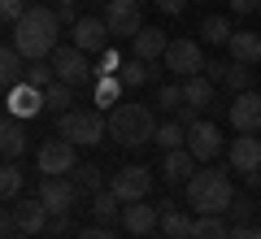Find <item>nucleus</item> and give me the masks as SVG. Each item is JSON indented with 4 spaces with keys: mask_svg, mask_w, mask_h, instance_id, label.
Returning a JSON list of instances; mask_svg holds the SVG:
<instances>
[{
    "mask_svg": "<svg viewBox=\"0 0 261 239\" xmlns=\"http://www.w3.org/2000/svg\"><path fill=\"white\" fill-rule=\"evenodd\" d=\"M9 44L18 48L27 61H44L61 48V18L53 5H31L22 13L18 26H9Z\"/></svg>",
    "mask_w": 261,
    "mask_h": 239,
    "instance_id": "nucleus-1",
    "label": "nucleus"
},
{
    "mask_svg": "<svg viewBox=\"0 0 261 239\" xmlns=\"http://www.w3.org/2000/svg\"><path fill=\"white\" fill-rule=\"evenodd\" d=\"M183 196L196 213H226L235 204V183H231V170L222 166H205L200 174H192L183 183Z\"/></svg>",
    "mask_w": 261,
    "mask_h": 239,
    "instance_id": "nucleus-2",
    "label": "nucleus"
},
{
    "mask_svg": "<svg viewBox=\"0 0 261 239\" xmlns=\"http://www.w3.org/2000/svg\"><path fill=\"white\" fill-rule=\"evenodd\" d=\"M109 139L122 148H144L157 139V118H152L148 104H135V100H122L109 109Z\"/></svg>",
    "mask_w": 261,
    "mask_h": 239,
    "instance_id": "nucleus-3",
    "label": "nucleus"
},
{
    "mask_svg": "<svg viewBox=\"0 0 261 239\" xmlns=\"http://www.w3.org/2000/svg\"><path fill=\"white\" fill-rule=\"evenodd\" d=\"M57 135H65L79 148H92L109 135V118H100V109H70L57 118Z\"/></svg>",
    "mask_w": 261,
    "mask_h": 239,
    "instance_id": "nucleus-4",
    "label": "nucleus"
},
{
    "mask_svg": "<svg viewBox=\"0 0 261 239\" xmlns=\"http://www.w3.org/2000/svg\"><path fill=\"white\" fill-rule=\"evenodd\" d=\"M79 144H70L65 135H53V139H44L39 144V174L44 178H57V174H70V170L79 166V152H74Z\"/></svg>",
    "mask_w": 261,
    "mask_h": 239,
    "instance_id": "nucleus-5",
    "label": "nucleus"
},
{
    "mask_svg": "<svg viewBox=\"0 0 261 239\" xmlns=\"http://www.w3.org/2000/svg\"><path fill=\"white\" fill-rule=\"evenodd\" d=\"M205 52H200V44L196 39H187V35H178V39H170V48H166V70L170 74H178V78H192V74H205Z\"/></svg>",
    "mask_w": 261,
    "mask_h": 239,
    "instance_id": "nucleus-6",
    "label": "nucleus"
},
{
    "mask_svg": "<svg viewBox=\"0 0 261 239\" xmlns=\"http://www.w3.org/2000/svg\"><path fill=\"white\" fill-rule=\"evenodd\" d=\"M109 192L118 196L122 204L148 200V192H152V170H148V166H122L118 174L109 178Z\"/></svg>",
    "mask_w": 261,
    "mask_h": 239,
    "instance_id": "nucleus-7",
    "label": "nucleus"
},
{
    "mask_svg": "<svg viewBox=\"0 0 261 239\" xmlns=\"http://www.w3.org/2000/svg\"><path fill=\"white\" fill-rule=\"evenodd\" d=\"M48 61H53V70H57V83L83 87L87 78H92V61H87V52H83V48H74V44H61Z\"/></svg>",
    "mask_w": 261,
    "mask_h": 239,
    "instance_id": "nucleus-8",
    "label": "nucleus"
},
{
    "mask_svg": "<svg viewBox=\"0 0 261 239\" xmlns=\"http://www.w3.org/2000/svg\"><path fill=\"white\" fill-rule=\"evenodd\" d=\"M105 22H109L113 39H135L144 31V5H135V0H109L105 5Z\"/></svg>",
    "mask_w": 261,
    "mask_h": 239,
    "instance_id": "nucleus-9",
    "label": "nucleus"
},
{
    "mask_svg": "<svg viewBox=\"0 0 261 239\" xmlns=\"http://www.w3.org/2000/svg\"><path fill=\"white\" fill-rule=\"evenodd\" d=\"M231 170L244 174L248 183H261V139L257 135L231 139Z\"/></svg>",
    "mask_w": 261,
    "mask_h": 239,
    "instance_id": "nucleus-10",
    "label": "nucleus"
},
{
    "mask_svg": "<svg viewBox=\"0 0 261 239\" xmlns=\"http://www.w3.org/2000/svg\"><path fill=\"white\" fill-rule=\"evenodd\" d=\"M226 118H231V126L240 130V135H257L261 130V92L252 87V92H240L231 100V109H226Z\"/></svg>",
    "mask_w": 261,
    "mask_h": 239,
    "instance_id": "nucleus-11",
    "label": "nucleus"
},
{
    "mask_svg": "<svg viewBox=\"0 0 261 239\" xmlns=\"http://www.w3.org/2000/svg\"><path fill=\"white\" fill-rule=\"evenodd\" d=\"M5 109H9V118H22V122L39 118V113L48 109V104H44V87H35V83H18L13 92H5Z\"/></svg>",
    "mask_w": 261,
    "mask_h": 239,
    "instance_id": "nucleus-12",
    "label": "nucleus"
},
{
    "mask_svg": "<svg viewBox=\"0 0 261 239\" xmlns=\"http://www.w3.org/2000/svg\"><path fill=\"white\" fill-rule=\"evenodd\" d=\"M70 35H74V48H83L87 57H100V52H109V22L105 18H79V26H70Z\"/></svg>",
    "mask_w": 261,
    "mask_h": 239,
    "instance_id": "nucleus-13",
    "label": "nucleus"
},
{
    "mask_svg": "<svg viewBox=\"0 0 261 239\" xmlns=\"http://www.w3.org/2000/svg\"><path fill=\"white\" fill-rule=\"evenodd\" d=\"M39 200L48 204V213H70L79 200V187L70 174H57V178H44L39 183Z\"/></svg>",
    "mask_w": 261,
    "mask_h": 239,
    "instance_id": "nucleus-14",
    "label": "nucleus"
},
{
    "mask_svg": "<svg viewBox=\"0 0 261 239\" xmlns=\"http://www.w3.org/2000/svg\"><path fill=\"white\" fill-rule=\"evenodd\" d=\"M187 152L209 166V161L222 152V130H218L214 122H196V126H187Z\"/></svg>",
    "mask_w": 261,
    "mask_h": 239,
    "instance_id": "nucleus-15",
    "label": "nucleus"
},
{
    "mask_svg": "<svg viewBox=\"0 0 261 239\" xmlns=\"http://www.w3.org/2000/svg\"><path fill=\"white\" fill-rule=\"evenodd\" d=\"M122 226L130 230V235H152V230L161 226V204H148V200H135L122 209Z\"/></svg>",
    "mask_w": 261,
    "mask_h": 239,
    "instance_id": "nucleus-16",
    "label": "nucleus"
},
{
    "mask_svg": "<svg viewBox=\"0 0 261 239\" xmlns=\"http://www.w3.org/2000/svg\"><path fill=\"white\" fill-rule=\"evenodd\" d=\"M27 65H31V61L18 52V48L5 44V52H0V87H5V92H13L18 83H27Z\"/></svg>",
    "mask_w": 261,
    "mask_h": 239,
    "instance_id": "nucleus-17",
    "label": "nucleus"
},
{
    "mask_svg": "<svg viewBox=\"0 0 261 239\" xmlns=\"http://www.w3.org/2000/svg\"><path fill=\"white\" fill-rule=\"evenodd\" d=\"M13 209H18V226L27 230V235H39V230H48V218H53V213H48V204L39 200V196H31V200H18Z\"/></svg>",
    "mask_w": 261,
    "mask_h": 239,
    "instance_id": "nucleus-18",
    "label": "nucleus"
},
{
    "mask_svg": "<svg viewBox=\"0 0 261 239\" xmlns=\"http://www.w3.org/2000/svg\"><path fill=\"white\" fill-rule=\"evenodd\" d=\"M226 52L240 65H261V35L257 31H235L231 44H226Z\"/></svg>",
    "mask_w": 261,
    "mask_h": 239,
    "instance_id": "nucleus-19",
    "label": "nucleus"
},
{
    "mask_svg": "<svg viewBox=\"0 0 261 239\" xmlns=\"http://www.w3.org/2000/svg\"><path fill=\"white\" fill-rule=\"evenodd\" d=\"M161 174H166V183H187V178L196 174V156L187 152V148L161 152Z\"/></svg>",
    "mask_w": 261,
    "mask_h": 239,
    "instance_id": "nucleus-20",
    "label": "nucleus"
},
{
    "mask_svg": "<svg viewBox=\"0 0 261 239\" xmlns=\"http://www.w3.org/2000/svg\"><path fill=\"white\" fill-rule=\"evenodd\" d=\"M166 48H170V39H166V31H157V26H144L140 35L130 39V57H144V61L166 57Z\"/></svg>",
    "mask_w": 261,
    "mask_h": 239,
    "instance_id": "nucleus-21",
    "label": "nucleus"
},
{
    "mask_svg": "<svg viewBox=\"0 0 261 239\" xmlns=\"http://www.w3.org/2000/svg\"><path fill=\"white\" fill-rule=\"evenodd\" d=\"M192 226H196V218H187L174 200L161 204V230H166V239H192Z\"/></svg>",
    "mask_w": 261,
    "mask_h": 239,
    "instance_id": "nucleus-22",
    "label": "nucleus"
},
{
    "mask_svg": "<svg viewBox=\"0 0 261 239\" xmlns=\"http://www.w3.org/2000/svg\"><path fill=\"white\" fill-rule=\"evenodd\" d=\"M0 152H5V161H18L27 152V126H22V118H5V126H0Z\"/></svg>",
    "mask_w": 261,
    "mask_h": 239,
    "instance_id": "nucleus-23",
    "label": "nucleus"
},
{
    "mask_svg": "<svg viewBox=\"0 0 261 239\" xmlns=\"http://www.w3.org/2000/svg\"><path fill=\"white\" fill-rule=\"evenodd\" d=\"M196 35H200V44L226 48V44H231V35H235V26H231V18H226V13H214V18L200 22V31H196Z\"/></svg>",
    "mask_w": 261,
    "mask_h": 239,
    "instance_id": "nucleus-24",
    "label": "nucleus"
},
{
    "mask_svg": "<svg viewBox=\"0 0 261 239\" xmlns=\"http://www.w3.org/2000/svg\"><path fill=\"white\" fill-rule=\"evenodd\" d=\"M214 78L209 74H192V78H183V100L187 104H196V109H209L214 104Z\"/></svg>",
    "mask_w": 261,
    "mask_h": 239,
    "instance_id": "nucleus-25",
    "label": "nucleus"
},
{
    "mask_svg": "<svg viewBox=\"0 0 261 239\" xmlns=\"http://www.w3.org/2000/svg\"><path fill=\"white\" fill-rule=\"evenodd\" d=\"M118 78H122L126 87H144V83L157 78V70H152V61H144V57H126L122 70H118Z\"/></svg>",
    "mask_w": 261,
    "mask_h": 239,
    "instance_id": "nucleus-26",
    "label": "nucleus"
},
{
    "mask_svg": "<svg viewBox=\"0 0 261 239\" xmlns=\"http://www.w3.org/2000/svg\"><path fill=\"white\" fill-rule=\"evenodd\" d=\"M122 92H126V83H122L118 74H100V78H96V109L122 104Z\"/></svg>",
    "mask_w": 261,
    "mask_h": 239,
    "instance_id": "nucleus-27",
    "label": "nucleus"
},
{
    "mask_svg": "<svg viewBox=\"0 0 261 239\" xmlns=\"http://www.w3.org/2000/svg\"><path fill=\"white\" fill-rule=\"evenodd\" d=\"M192 239H231V226L222 213H200L192 226Z\"/></svg>",
    "mask_w": 261,
    "mask_h": 239,
    "instance_id": "nucleus-28",
    "label": "nucleus"
},
{
    "mask_svg": "<svg viewBox=\"0 0 261 239\" xmlns=\"http://www.w3.org/2000/svg\"><path fill=\"white\" fill-rule=\"evenodd\" d=\"M22 183H27V174L18 170V161H5L0 166V196H5V204H13L22 196Z\"/></svg>",
    "mask_w": 261,
    "mask_h": 239,
    "instance_id": "nucleus-29",
    "label": "nucleus"
},
{
    "mask_svg": "<svg viewBox=\"0 0 261 239\" xmlns=\"http://www.w3.org/2000/svg\"><path fill=\"white\" fill-rule=\"evenodd\" d=\"M44 104L57 113V118L70 113V109H74V87H70V83H48L44 87Z\"/></svg>",
    "mask_w": 261,
    "mask_h": 239,
    "instance_id": "nucleus-30",
    "label": "nucleus"
},
{
    "mask_svg": "<svg viewBox=\"0 0 261 239\" xmlns=\"http://www.w3.org/2000/svg\"><path fill=\"white\" fill-rule=\"evenodd\" d=\"M70 178H74L79 196H96V192H105V187H100V170H96L92 161H79V166L70 170Z\"/></svg>",
    "mask_w": 261,
    "mask_h": 239,
    "instance_id": "nucleus-31",
    "label": "nucleus"
},
{
    "mask_svg": "<svg viewBox=\"0 0 261 239\" xmlns=\"http://www.w3.org/2000/svg\"><path fill=\"white\" fill-rule=\"evenodd\" d=\"M222 87L226 92H252V65H240V61H231L226 65V78H222Z\"/></svg>",
    "mask_w": 261,
    "mask_h": 239,
    "instance_id": "nucleus-32",
    "label": "nucleus"
},
{
    "mask_svg": "<svg viewBox=\"0 0 261 239\" xmlns=\"http://www.w3.org/2000/svg\"><path fill=\"white\" fill-rule=\"evenodd\" d=\"M157 144H161V152L187 148V126H183V122H166V126H157Z\"/></svg>",
    "mask_w": 261,
    "mask_h": 239,
    "instance_id": "nucleus-33",
    "label": "nucleus"
},
{
    "mask_svg": "<svg viewBox=\"0 0 261 239\" xmlns=\"http://www.w3.org/2000/svg\"><path fill=\"white\" fill-rule=\"evenodd\" d=\"M122 209H126V204H122L113 192H96V196H92V213H96V222H113Z\"/></svg>",
    "mask_w": 261,
    "mask_h": 239,
    "instance_id": "nucleus-34",
    "label": "nucleus"
},
{
    "mask_svg": "<svg viewBox=\"0 0 261 239\" xmlns=\"http://www.w3.org/2000/svg\"><path fill=\"white\" fill-rule=\"evenodd\" d=\"M27 83H35V87H48V83H57V70H53V61H31L27 65Z\"/></svg>",
    "mask_w": 261,
    "mask_h": 239,
    "instance_id": "nucleus-35",
    "label": "nucleus"
},
{
    "mask_svg": "<svg viewBox=\"0 0 261 239\" xmlns=\"http://www.w3.org/2000/svg\"><path fill=\"white\" fill-rule=\"evenodd\" d=\"M157 104H161V109H178V104H187L183 100V83H161L157 87Z\"/></svg>",
    "mask_w": 261,
    "mask_h": 239,
    "instance_id": "nucleus-36",
    "label": "nucleus"
},
{
    "mask_svg": "<svg viewBox=\"0 0 261 239\" xmlns=\"http://www.w3.org/2000/svg\"><path fill=\"white\" fill-rule=\"evenodd\" d=\"M27 9H31L27 0H0V18H5V26H18Z\"/></svg>",
    "mask_w": 261,
    "mask_h": 239,
    "instance_id": "nucleus-37",
    "label": "nucleus"
},
{
    "mask_svg": "<svg viewBox=\"0 0 261 239\" xmlns=\"http://www.w3.org/2000/svg\"><path fill=\"white\" fill-rule=\"evenodd\" d=\"M70 230H74V222H70V213H53V218H48V235H53V239L70 235Z\"/></svg>",
    "mask_w": 261,
    "mask_h": 239,
    "instance_id": "nucleus-38",
    "label": "nucleus"
},
{
    "mask_svg": "<svg viewBox=\"0 0 261 239\" xmlns=\"http://www.w3.org/2000/svg\"><path fill=\"white\" fill-rule=\"evenodd\" d=\"M18 209H13V204H9V209H5V213H0V235H5V239H13V235H18Z\"/></svg>",
    "mask_w": 261,
    "mask_h": 239,
    "instance_id": "nucleus-39",
    "label": "nucleus"
},
{
    "mask_svg": "<svg viewBox=\"0 0 261 239\" xmlns=\"http://www.w3.org/2000/svg\"><path fill=\"white\" fill-rule=\"evenodd\" d=\"M118 70H122V57L113 52V48H109V52H100V70H96V78H100V74H118Z\"/></svg>",
    "mask_w": 261,
    "mask_h": 239,
    "instance_id": "nucleus-40",
    "label": "nucleus"
},
{
    "mask_svg": "<svg viewBox=\"0 0 261 239\" xmlns=\"http://www.w3.org/2000/svg\"><path fill=\"white\" fill-rule=\"evenodd\" d=\"M174 122H183V126H196V122H200V109H196V104H178V109H174Z\"/></svg>",
    "mask_w": 261,
    "mask_h": 239,
    "instance_id": "nucleus-41",
    "label": "nucleus"
},
{
    "mask_svg": "<svg viewBox=\"0 0 261 239\" xmlns=\"http://www.w3.org/2000/svg\"><path fill=\"white\" fill-rule=\"evenodd\" d=\"M226 213H231L235 222H244V218H248V213H252V200H248V196H235V204H231V209H226Z\"/></svg>",
    "mask_w": 261,
    "mask_h": 239,
    "instance_id": "nucleus-42",
    "label": "nucleus"
},
{
    "mask_svg": "<svg viewBox=\"0 0 261 239\" xmlns=\"http://www.w3.org/2000/svg\"><path fill=\"white\" fill-rule=\"evenodd\" d=\"M57 9V18H61V26H79V9L74 5H53Z\"/></svg>",
    "mask_w": 261,
    "mask_h": 239,
    "instance_id": "nucleus-43",
    "label": "nucleus"
},
{
    "mask_svg": "<svg viewBox=\"0 0 261 239\" xmlns=\"http://www.w3.org/2000/svg\"><path fill=\"white\" fill-rule=\"evenodd\" d=\"M152 5H157L161 13H170V18H178V13L187 9V0H152Z\"/></svg>",
    "mask_w": 261,
    "mask_h": 239,
    "instance_id": "nucleus-44",
    "label": "nucleus"
},
{
    "mask_svg": "<svg viewBox=\"0 0 261 239\" xmlns=\"http://www.w3.org/2000/svg\"><path fill=\"white\" fill-rule=\"evenodd\" d=\"M226 65H231V57H226V61H209V65H205V74L214 78V83H222V78H226Z\"/></svg>",
    "mask_w": 261,
    "mask_h": 239,
    "instance_id": "nucleus-45",
    "label": "nucleus"
},
{
    "mask_svg": "<svg viewBox=\"0 0 261 239\" xmlns=\"http://www.w3.org/2000/svg\"><path fill=\"white\" fill-rule=\"evenodd\" d=\"M74 239H118L113 230H105V226H87V230H79Z\"/></svg>",
    "mask_w": 261,
    "mask_h": 239,
    "instance_id": "nucleus-46",
    "label": "nucleus"
},
{
    "mask_svg": "<svg viewBox=\"0 0 261 239\" xmlns=\"http://www.w3.org/2000/svg\"><path fill=\"white\" fill-rule=\"evenodd\" d=\"M231 239H257V226H248V222H235Z\"/></svg>",
    "mask_w": 261,
    "mask_h": 239,
    "instance_id": "nucleus-47",
    "label": "nucleus"
},
{
    "mask_svg": "<svg viewBox=\"0 0 261 239\" xmlns=\"http://www.w3.org/2000/svg\"><path fill=\"white\" fill-rule=\"evenodd\" d=\"M231 9H235V13H257L261 0H231Z\"/></svg>",
    "mask_w": 261,
    "mask_h": 239,
    "instance_id": "nucleus-48",
    "label": "nucleus"
},
{
    "mask_svg": "<svg viewBox=\"0 0 261 239\" xmlns=\"http://www.w3.org/2000/svg\"><path fill=\"white\" fill-rule=\"evenodd\" d=\"M13 239H35V235H27V230H18V235H13Z\"/></svg>",
    "mask_w": 261,
    "mask_h": 239,
    "instance_id": "nucleus-49",
    "label": "nucleus"
},
{
    "mask_svg": "<svg viewBox=\"0 0 261 239\" xmlns=\"http://www.w3.org/2000/svg\"><path fill=\"white\" fill-rule=\"evenodd\" d=\"M53 5H74V0H53Z\"/></svg>",
    "mask_w": 261,
    "mask_h": 239,
    "instance_id": "nucleus-50",
    "label": "nucleus"
},
{
    "mask_svg": "<svg viewBox=\"0 0 261 239\" xmlns=\"http://www.w3.org/2000/svg\"><path fill=\"white\" fill-rule=\"evenodd\" d=\"M257 239H261V222H257Z\"/></svg>",
    "mask_w": 261,
    "mask_h": 239,
    "instance_id": "nucleus-51",
    "label": "nucleus"
},
{
    "mask_svg": "<svg viewBox=\"0 0 261 239\" xmlns=\"http://www.w3.org/2000/svg\"><path fill=\"white\" fill-rule=\"evenodd\" d=\"M135 5H148V0H135Z\"/></svg>",
    "mask_w": 261,
    "mask_h": 239,
    "instance_id": "nucleus-52",
    "label": "nucleus"
},
{
    "mask_svg": "<svg viewBox=\"0 0 261 239\" xmlns=\"http://www.w3.org/2000/svg\"><path fill=\"white\" fill-rule=\"evenodd\" d=\"M135 239H148V235H135Z\"/></svg>",
    "mask_w": 261,
    "mask_h": 239,
    "instance_id": "nucleus-53",
    "label": "nucleus"
},
{
    "mask_svg": "<svg viewBox=\"0 0 261 239\" xmlns=\"http://www.w3.org/2000/svg\"><path fill=\"white\" fill-rule=\"evenodd\" d=\"M105 5H109V0H105Z\"/></svg>",
    "mask_w": 261,
    "mask_h": 239,
    "instance_id": "nucleus-54",
    "label": "nucleus"
}]
</instances>
